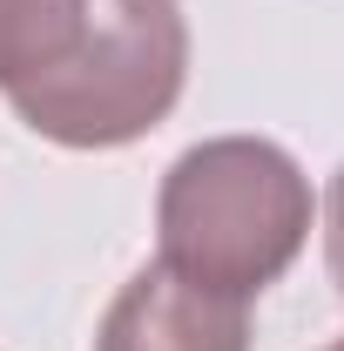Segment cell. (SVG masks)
Wrapping results in <instances>:
<instances>
[{"label": "cell", "instance_id": "4", "mask_svg": "<svg viewBox=\"0 0 344 351\" xmlns=\"http://www.w3.org/2000/svg\"><path fill=\"white\" fill-rule=\"evenodd\" d=\"M88 0H0V95L41 82L82 41Z\"/></svg>", "mask_w": 344, "mask_h": 351}, {"label": "cell", "instance_id": "6", "mask_svg": "<svg viewBox=\"0 0 344 351\" xmlns=\"http://www.w3.org/2000/svg\"><path fill=\"white\" fill-rule=\"evenodd\" d=\"M324 351H344V338H331V345H324Z\"/></svg>", "mask_w": 344, "mask_h": 351}, {"label": "cell", "instance_id": "3", "mask_svg": "<svg viewBox=\"0 0 344 351\" xmlns=\"http://www.w3.org/2000/svg\"><path fill=\"white\" fill-rule=\"evenodd\" d=\"M95 351H250V304L216 298L169 263H142L101 311Z\"/></svg>", "mask_w": 344, "mask_h": 351}, {"label": "cell", "instance_id": "2", "mask_svg": "<svg viewBox=\"0 0 344 351\" xmlns=\"http://www.w3.org/2000/svg\"><path fill=\"white\" fill-rule=\"evenodd\" d=\"M189 82L182 0H88L82 41L7 108L54 149H129L169 122Z\"/></svg>", "mask_w": 344, "mask_h": 351}, {"label": "cell", "instance_id": "5", "mask_svg": "<svg viewBox=\"0 0 344 351\" xmlns=\"http://www.w3.org/2000/svg\"><path fill=\"white\" fill-rule=\"evenodd\" d=\"M324 263H331V284L344 298V162L331 176V189H324Z\"/></svg>", "mask_w": 344, "mask_h": 351}, {"label": "cell", "instance_id": "1", "mask_svg": "<svg viewBox=\"0 0 344 351\" xmlns=\"http://www.w3.org/2000/svg\"><path fill=\"white\" fill-rule=\"evenodd\" d=\"M310 176L263 135H210L182 149L156 189V263L216 298H263L310 243Z\"/></svg>", "mask_w": 344, "mask_h": 351}]
</instances>
